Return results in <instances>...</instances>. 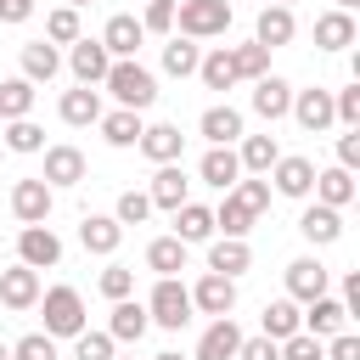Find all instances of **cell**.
Returning a JSON list of instances; mask_svg holds the SVG:
<instances>
[{"label":"cell","instance_id":"cell-1","mask_svg":"<svg viewBox=\"0 0 360 360\" xmlns=\"http://www.w3.org/2000/svg\"><path fill=\"white\" fill-rule=\"evenodd\" d=\"M101 84H107V90H112V101H118V107H129V112H146V107L158 101V79H152V68H141L135 56H129V62H112Z\"/></svg>","mask_w":360,"mask_h":360},{"label":"cell","instance_id":"cell-2","mask_svg":"<svg viewBox=\"0 0 360 360\" xmlns=\"http://www.w3.org/2000/svg\"><path fill=\"white\" fill-rule=\"evenodd\" d=\"M174 28H180V39H219L231 28V0H180Z\"/></svg>","mask_w":360,"mask_h":360},{"label":"cell","instance_id":"cell-3","mask_svg":"<svg viewBox=\"0 0 360 360\" xmlns=\"http://www.w3.org/2000/svg\"><path fill=\"white\" fill-rule=\"evenodd\" d=\"M191 315H197V309H191V292L180 287V276H158V287H152V298H146V321L163 326V332H180Z\"/></svg>","mask_w":360,"mask_h":360},{"label":"cell","instance_id":"cell-4","mask_svg":"<svg viewBox=\"0 0 360 360\" xmlns=\"http://www.w3.org/2000/svg\"><path fill=\"white\" fill-rule=\"evenodd\" d=\"M39 309H45V338H79L84 332V298H79V287H45Z\"/></svg>","mask_w":360,"mask_h":360},{"label":"cell","instance_id":"cell-5","mask_svg":"<svg viewBox=\"0 0 360 360\" xmlns=\"http://www.w3.org/2000/svg\"><path fill=\"white\" fill-rule=\"evenodd\" d=\"M17 264L28 270H56L62 264V236L51 225H22L17 231Z\"/></svg>","mask_w":360,"mask_h":360},{"label":"cell","instance_id":"cell-6","mask_svg":"<svg viewBox=\"0 0 360 360\" xmlns=\"http://www.w3.org/2000/svg\"><path fill=\"white\" fill-rule=\"evenodd\" d=\"M292 118H298V129H309V135H321V129H332L338 118H332V90H321V84H309V90H292V107H287Z\"/></svg>","mask_w":360,"mask_h":360},{"label":"cell","instance_id":"cell-7","mask_svg":"<svg viewBox=\"0 0 360 360\" xmlns=\"http://www.w3.org/2000/svg\"><path fill=\"white\" fill-rule=\"evenodd\" d=\"M332 287V270L321 264V259H292L287 264V298L292 304H309V298H321Z\"/></svg>","mask_w":360,"mask_h":360},{"label":"cell","instance_id":"cell-8","mask_svg":"<svg viewBox=\"0 0 360 360\" xmlns=\"http://www.w3.org/2000/svg\"><path fill=\"white\" fill-rule=\"evenodd\" d=\"M186 292H191V309H202V315H214V321L236 309V281H231V276H214V270H208V276H202L197 287H186Z\"/></svg>","mask_w":360,"mask_h":360},{"label":"cell","instance_id":"cell-9","mask_svg":"<svg viewBox=\"0 0 360 360\" xmlns=\"http://www.w3.org/2000/svg\"><path fill=\"white\" fill-rule=\"evenodd\" d=\"M343 326H349V309H343V298L321 292V298H309V304H304V332H309V338H321V343H326V338H338Z\"/></svg>","mask_w":360,"mask_h":360},{"label":"cell","instance_id":"cell-10","mask_svg":"<svg viewBox=\"0 0 360 360\" xmlns=\"http://www.w3.org/2000/svg\"><path fill=\"white\" fill-rule=\"evenodd\" d=\"M141 39H146V28H141V17H129V11L107 17V28H101V45H107L112 62H129V56L141 51Z\"/></svg>","mask_w":360,"mask_h":360},{"label":"cell","instance_id":"cell-11","mask_svg":"<svg viewBox=\"0 0 360 360\" xmlns=\"http://www.w3.org/2000/svg\"><path fill=\"white\" fill-rule=\"evenodd\" d=\"M68 68H73V79L79 84H101L107 79V68H112V56H107V45L101 39H73V51H68Z\"/></svg>","mask_w":360,"mask_h":360},{"label":"cell","instance_id":"cell-12","mask_svg":"<svg viewBox=\"0 0 360 360\" xmlns=\"http://www.w3.org/2000/svg\"><path fill=\"white\" fill-rule=\"evenodd\" d=\"M11 214L22 219V225H45L51 219V186L34 174V180H17L11 186Z\"/></svg>","mask_w":360,"mask_h":360},{"label":"cell","instance_id":"cell-13","mask_svg":"<svg viewBox=\"0 0 360 360\" xmlns=\"http://www.w3.org/2000/svg\"><path fill=\"white\" fill-rule=\"evenodd\" d=\"M39 270H28V264H11V270H0V304L6 309H34L39 304Z\"/></svg>","mask_w":360,"mask_h":360},{"label":"cell","instance_id":"cell-14","mask_svg":"<svg viewBox=\"0 0 360 360\" xmlns=\"http://www.w3.org/2000/svg\"><path fill=\"white\" fill-rule=\"evenodd\" d=\"M264 180H276V191H281V197H309V186H315V163H309V158L281 152V158H276V169H270Z\"/></svg>","mask_w":360,"mask_h":360},{"label":"cell","instance_id":"cell-15","mask_svg":"<svg viewBox=\"0 0 360 360\" xmlns=\"http://www.w3.org/2000/svg\"><path fill=\"white\" fill-rule=\"evenodd\" d=\"M79 242H84V253L112 259V253H118V242H124V225H118L112 214H84V219H79Z\"/></svg>","mask_w":360,"mask_h":360},{"label":"cell","instance_id":"cell-16","mask_svg":"<svg viewBox=\"0 0 360 360\" xmlns=\"http://www.w3.org/2000/svg\"><path fill=\"white\" fill-rule=\"evenodd\" d=\"M236 349H242V326H236L231 315H219V321L197 338V354H191V360H236Z\"/></svg>","mask_w":360,"mask_h":360},{"label":"cell","instance_id":"cell-17","mask_svg":"<svg viewBox=\"0 0 360 360\" xmlns=\"http://www.w3.org/2000/svg\"><path fill=\"white\" fill-rule=\"evenodd\" d=\"M287 107H292V84L281 79V73H264V79H253V112L259 118H287Z\"/></svg>","mask_w":360,"mask_h":360},{"label":"cell","instance_id":"cell-18","mask_svg":"<svg viewBox=\"0 0 360 360\" xmlns=\"http://www.w3.org/2000/svg\"><path fill=\"white\" fill-rule=\"evenodd\" d=\"M56 112H62V124H73V129H84V124H101V90H90V84H73V90H62Z\"/></svg>","mask_w":360,"mask_h":360},{"label":"cell","instance_id":"cell-19","mask_svg":"<svg viewBox=\"0 0 360 360\" xmlns=\"http://www.w3.org/2000/svg\"><path fill=\"white\" fill-rule=\"evenodd\" d=\"M135 146H141L152 163H180V152H186V135H180V124H146Z\"/></svg>","mask_w":360,"mask_h":360},{"label":"cell","instance_id":"cell-20","mask_svg":"<svg viewBox=\"0 0 360 360\" xmlns=\"http://www.w3.org/2000/svg\"><path fill=\"white\" fill-rule=\"evenodd\" d=\"M51 191L56 186H79L84 180V152L79 146H45V174H39Z\"/></svg>","mask_w":360,"mask_h":360},{"label":"cell","instance_id":"cell-21","mask_svg":"<svg viewBox=\"0 0 360 360\" xmlns=\"http://www.w3.org/2000/svg\"><path fill=\"white\" fill-rule=\"evenodd\" d=\"M309 191H315L321 208H338V214H343V208L354 202V174L338 169V163H332V169H315V186H309Z\"/></svg>","mask_w":360,"mask_h":360},{"label":"cell","instance_id":"cell-22","mask_svg":"<svg viewBox=\"0 0 360 360\" xmlns=\"http://www.w3.org/2000/svg\"><path fill=\"white\" fill-rule=\"evenodd\" d=\"M186 191H191V180L180 174V163H158V174H152V186H146L152 208H169V214H174L180 202H191Z\"/></svg>","mask_w":360,"mask_h":360},{"label":"cell","instance_id":"cell-23","mask_svg":"<svg viewBox=\"0 0 360 360\" xmlns=\"http://www.w3.org/2000/svg\"><path fill=\"white\" fill-rule=\"evenodd\" d=\"M208 270L236 281L242 270H253V248H248L242 236H219V242H208Z\"/></svg>","mask_w":360,"mask_h":360},{"label":"cell","instance_id":"cell-24","mask_svg":"<svg viewBox=\"0 0 360 360\" xmlns=\"http://www.w3.org/2000/svg\"><path fill=\"white\" fill-rule=\"evenodd\" d=\"M152 332V321H146V304H135V298H118L112 304V321H107V338L112 343H141Z\"/></svg>","mask_w":360,"mask_h":360},{"label":"cell","instance_id":"cell-25","mask_svg":"<svg viewBox=\"0 0 360 360\" xmlns=\"http://www.w3.org/2000/svg\"><path fill=\"white\" fill-rule=\"evenodd\" d=\"M292 34H298V22H292V11H287V6H264V11H259V22H253V45H264V51L292 45Z\"/></svg>","mask_w":360,"mask_h":360},{"label":"cell","instance_id":"cell-26","mask_svg":"<svg viewBox=\"0 0 360 360\" xmlns=\"http://www.w3.org/2000/svg\"><path fill=\"white\" fill-rule=\"evenodd\" d=\"M56 73H62V51L51 39H28L22 45V79L28 84H51Z\"/></svg>","mask_w":360,"mask_h":360},{"label":"cell","instance_id":"cell-27","mask_svg":"<svg viewBox=\"0 0 360 360\" xmlns=\"http://www.w3.org/2000/svg\"><path fill=\"white\" fill-rule=\"evenodd\" d=\"M354 45V11H321L315 17V51H349Z\"/></svg>","mask_w":360,"mask_h":360},{"label":"cell","instance_id":"cell-28","mask_svg":"<svg viewBox=\"0 0 360 360\" xmlns=\"http://www.w3.org/2000/svg\"><path fill=\"white\" fill-rule=\"evenodd\" d=\"M197 129L208 135V146H231V141H242V112H236L231 101H219V107H208V112L197 118Z\"/></svg>","mask_w":360,"mask_h":360},{"label":"cell","instance_id":"cell-29","mask_svg":"<svg viewBox=\"0 0 360 360\" xmlns=\"http://www.w3.org/2000/svg\"><path fill=\"white\" fill-rule=\"evenodd\" d=\"M197 174H202L214 191H231V186L242 180V163H236V152H231V146H208V152H202V163H197Z\"/></svg>","mask_w":360,"mask_h":360},{"label":"cell","instance_id":"cell-30","mask_svg":"<svg viewBox=\"0 0 360 360\" xmlns=\"http://www.w3.org/2000/svg\"><path fill=\"white\" fill-rule=\"evenodd\" d=\"M298 231H304V242L326 248V242H338V236H343V214H338V208H321V202H309V208L298 214Z\"/></svg>","mask_w":360,"mask_h":360},{"label":"cell","instance_id":"cell-31","mask_svg":"<svg viewBox=\"0 0 360 360\" xmlns=\"http://www.w3.org/2000/svg\"><path fill=\"white\" fill-rule=\"evenodd\" d=\"M276 158H281L276 135H242V152H236L242 174H270V169H276Z\"/></svg>","mask_w":360,"mask_h":360},{"label":"cell","instance_id":"cell-32","mask_svg":"<svg viewBox=\"0 0 360 360\" xmlns=\"http://www.w3.org/2000/svg\"><path fill=\"white\" fill-rule=\"evenodd\" d=\"M174 236L191 248V242H208L214 236V208H202V202H180L174 208Z\"/></svg>","mask_w":360,"mask_h":360},{"label":"cell","instance_id":"cell-33","mask_svg":"<svg viewBox=\"0 0 360 360\" xmlns=\"http://www.w3.org/2000/svg\"><path fill=\"white\" fill-rule=\"evenodd\" d=\"M141 129H146V124H141V112H129V107L101 112V141H107V146H118V152H124V146H135V141H141Z\"/></svg>","mask_w":360,"mask_h":360},{"label":"cell","instance_id":"cell-34","mask_svg":"<svg viewBox=\"0 0 360 360\" xmlns=\"http://www.w3.org/2000/svg\"><path fill=\"white\" fill-rule=\"evenodd\" d=\"M253 219H259V214H253V208H248V202H242L236 191H225V202L214 208V231H225V236H242V242H248Z\"/></svg>","mask_w":360,"mask_h":360},{"label":"cell","instance_id":"cell-35","mask_svg":"<svg viewBox=\"0 0 360 360\" xmlns=\"http://www.w3.org/2000/svg\"><path fill=\"white\" fill-rule=\"evenodd\" d=\"M146 270L180 276V270H186V242H180V236H152V242H146Z\"/></svg>","mask_w":360,"mask_h":360},{"label":"cell","instance_id":"cell-36","mask_svg":"<svg viewBox=\"0 0 360 360\" xmlns=\"http://www.w3.org/2000/svg\"><path fill=\"white\" fill-rule=\"evenodd\" d=\"M292 332H304V309H298L292 298L264 304V338H270V343H281V338H292Z\"/></svg>","mask_w":360,"mask_h":360},{"label":"cell","instance_id":"cell-37","mask_svg":"<svg viewBox=\"0 0 360 360\" xmlns=\"http://www.w3.org/2000/svg\"><path fill=\"white\" fill-rule=\"evenodd\" d=\"M197 62H202L197 39H180V34H169V45H163V73H174V79H191V73H197Z\"/></svg>","mask_w":360,"mask_h":360},{"label":"cell","instance_id":"cell-38","mask_svg":"<svg viewBox=\"0 0 360 360\" xmlns=\"http://www.w3.org/2000/svg\"><path fill=\"white\" fill-rule=\"evenodd\" d=\"M34 96H39V90H34L22 73L6 79V84H0V118H6V124H11V118H28V112H34Z\"/></svg>","mask_w":360,"mask_h":360},{"label":"cell","instance_id":"cell-39","mask_svg":"<svg viewBox=\"0 0 360 360\" xmlns=\"http://www.w3.org/2000/svg\"><path fill=\"white\" fill-rule=\"evenodd\" d=\"M197 79H202L208 90H231V84H236V68H231V45L208 51V56L197 62Z\"/></svg>","mask_w":360,"mask_h":360},{"label":"cell","instance_id":"cell-40","mask_svg":"<svg viewBox=\"0 0 360 360\" xmlns=\"http://www.w3.org/2000/svg\"><path fill=\"white\" fill-rule=\"evenodd\" d=\"M231 68H236V79H264L270 73V51L264 45H231Z\"/></svg>","mask_w":360,"mask_h":360},{"label":"cell","instance_id":"cell-41","mask_svg":"<svg viewBox=\"0 0 360 360\" xmlns=\"http://www.w3.org/2000/svg\"><path fill=\"white\" fill-rule=\"evenodd\" d=\"M6 146H11L17 158H28V152H45V129H39L34 118H11V124H6Z\"/></svg>","mask_w":360,"mask_h":360},{"label":"cell","instance_id":"cell-42","mask_svg":"<svg viewBox=\"0 0 360 360\" xmlns=\"http://www.w3.org/2000/svg\"><path fill=\"white\" fill-rule=\"evenodd\" d=\"M45 39H51V45H73V39H79V11H73V6H56V11L45 17Z\"/></svg>","mask_w":360,"mask_h":360},{"label":"cell","instance_id":"cell-43","mask_svg":"<svg viewBox=\"0 0 360 360\" xmlns=\"http://www.w3.org/2000/svg\"><path fill=\"white\" fill-rule=\"evenodd\" d=\"M112 219H118V225H146V219H152V197H146V191H118Z\"/></svg>","mask_w":360,"mask_h":360},{"label":"cell","instance_id":"cell-44","mask_svg":"<svg viewBox=\"0 0 360 360\" xmlns=\"http://www.w3.org/2000/svg\"><path fill=\"white\" fill-rule=\"evenodd\" d=\"M112 354H118V343H112L107 332H90V326H84V332L73 338V360H112Z\"/></svg>","mask_w":360,"mask_h":360},{"label":"cell","instance_id":"cell-45","mask_svg":"<svg viewBox=\"0 0 360 360\" xmlns=\"http://www.w3.org/2000/svg\"><path fill=\"white\" fill-rule=\"evenodd\" d=\"M332 118H338L343 129H360V84L332 90Z\"/></svg>","mask_w":360,"mask_h":360},{"label":"cell","instance_id":"cell-46","mask_svg":"<svg viewBox=\"0 0 360 360\" xmlns=\"http://www.w3.org/2000/svg\"><path fill=\"white\" fill-rule=\"evenodd\" d=\"M96 287H101V298H112V304H118V298H129V292H135V270H129V264H107Z\"/></svg>","mask_w":360,"mask_h":360},{"label":"cell","instance_id":"cell-47","mask_svg":"<svg viewBox=\"0 0 360 360\" xmlns=\"http://www.w3.org/2000/svg\"><path fill=\"white\" fill-rule=\"evenodd\" d=\"M276 349H281V360H326V343L309 338V332H292V338H281Z\"/></svg>","mask_w":360,"mask_h":360},{"label":"cell","instance_id":"cell-48","mask_svg":"<svg viewBox=\"0 0 360 360\" xmlns=\"http://www.w3.org/2000/svg\"><path fill=\"white\" fill-rule=\"evenodd\" d=\"M11 360H56V338L28 332V338H17V343H11Z\"/></svg>","mask_w":360,"mask_h":360},{"label":"cell","instance_id":"cell-49","mask_svg":"<svg viewBox=\"0 0 360 360\" xmlns=\"http://www.w3.org/2000/svg\"><path fill=\"white\" fill-rule=\"evenodd\" d=\"M231 191H236V197H242L253 214H264V208H270V180H259V174H242Z\"/></svg>","mask_w":360,"mask_h":360},{"label":"cell","instance_id":"cell-50","mask_svg":"<svg viewBox=\"0 0 360 360\" xmlns=\"http://www.w3.org/2000/svg\"><path fill=\"white\" fill-rule=\"evenodd\" d=\"M141 28H146V34H174V0H146Z\"/></svg>","mask_w":360,"mask_h":360},{"label":"cell","instance_id":"cell-51","mask_svg":"<svg viewBox=\"0 0 360 360\" xmlns=\"http://www.w3.org/2000/svg\"><path fill=\"white\" fill-rule=\"evenodd\" d=\"M236 360H281V349L259 332V338H242V349H236Z\"/></svg>","mask_w":360,"mask_h":360},{"label":"cell","instance_id":"cell-52","mask_svg":"<svg viewBox=\"0 0 360 360\" xmlns=\"http://www.w3.org/2000/svg\"><path fill=\"white\" fill-rule=\"evenodd\" d=\"M338 169H360V129H349V135H338Z\"/></svg>","mask_w":360,"mask_h":360},{"label":"cell","instance_id":"cell-53","mask_svg":"<svg viewBox=\"0 0 360 360\" xmlns=\"http://www.w3.org/2000/svg\"><path fill=\"white\" fill-rule=\"evenodd\" d=\"M326 360H360V338H354V332L326 338Z\"/></svg>","mask_w":360,"mask_h":360},{"label":"cell","instance_id":"cell-54","mask_svg":"<svg viewBox=\"0 0 360 360\" xmlns=\"http://www.w3.org/2000/svg\"><path fill=\"white\" fill-rule=\"evenodd\" d=\"M34 17V0H0V22H28Z\"/></svg>","mask_w":360,"mask_h":360},{"label":"cell","instance_id":"cell-55","mask_svg":"<svg viewBox=\"0 0 360 360\" xmlns=\"http://www.w3.org/2000/svg\"><path fill=\"white\" fill-rule=\"evenodd\" d=\"M343 309H349V315H360V270H349V276H343Z\"/></svg>","mask_w":360,"mask_h":360},{"label":"cell","instance_id":"cell-56","mask_svg":"<svg viewBox=\"0 0 360 360\" xmlns=\"http://www.w3.org/2000/svg\"><path fill=\"white\" fill-rule=\"evenodd\" d=\"M152 360H186V354H180V349H163V354H152Z\"/></svg>","mask_w":360,"mask_h":360},{"label":"cell","instance_id":"cell-57","mask_svg":"<svg viewBox=\"0 0 360 360\" xmlns=\"http://www.w3.org/2000/svg\"><path fill=\"white\" fill-rule=\"evenodd\" d=\"M354 6H360V0H338V6H332V11H354Z\"/></svg>","mask_w":360,"mask_h":360},{"label":"cell","instance_id":"cell-58","mask_svg":"<svg viewBox=\"0 0 360 360\" xmlns=\"http://www.w3.org/2000/svg\"><path fill=\"white\" fill-rule=\"evenodd\" d=\"M0 360H11V343H0Z\"/></svg>","mask_w":360,"mask_h":360},{"label":"cell","instance_id":"cell-59","mask_svg":"<svg viewBox=\"0 0 360 360\" xmlns=\"http://www.w3.org/2000/svg\"><path fill=\"white\" fill-rule=\"evenodd\" d=\"M62 6H73V11H79V6H90V0H62Z\"/></svg>","mask_w":360,"mask_h":360},{"label":"cell","instance_id":"cell-60","mask_svg":"<svg viewBox=\"0 0 360 360\" xmlns=\"http://www.w3.org/2000/svg\"><path fill=\"white\" fill-rule=\"evenodd\" d=\"M276 6H287V11H292V0H276Z\"/></svg>","mask_w":360,"mask_h":360},{"label":"cell","instance_id":"cell-61","mask_svg":"<svg viewBox=\"0 0 360 360\" xmlns=\"http://www.w3.org/2000/svg\"><path fill=\"white\" fill-rule=\"evenodd\" d=\"M112 360H135V354H112Z\"/></svg>","mask_w":360,"mask_h":360}]
</instances>
